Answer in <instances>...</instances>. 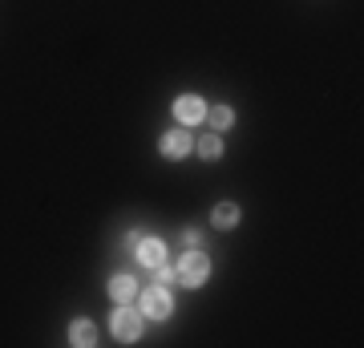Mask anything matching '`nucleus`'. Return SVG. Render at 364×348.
Wrapping results in <instances>:
<instances>
[{
  "label": "nucleus",
  "mask_w": 364,
  "mask_h": 348,
  "mask_svg": "<svg viewBox=\"0 0 364 348\" xmlns=\"http://www.w3.org/2000/svg\"><path fill=\"white\" fill-rule=\"evenodd\" d=\"M142 324H146L142 308H134V304H117L114 316H109V332H114L117 344H130V340L142 336Z\"/></svg>",
  "instance_id": "f257e3e1"
},
{
  "label": "nucleus",
  "mask_w": 364,
  "mask_h": 348,
  "mask_svg": "<svg viewBox=\"0 0 364 348\" xmlns=\"http://www.w3.org/2000/svg\"><path fill=\"white\" fill-rule=\"evenodd\" d=\"M174 271H178V284L186 288H203L207 284V275H210V259L198 251V247H186V255L174 263Z\"/></svg>",
  "instance_id": "f03ea898"
},
{
  "label": "nucleus",
  "mask_w": 364,
  "mask_h": 348,
  "mask_svg": "<svg viewBox=\"0 0 364 348\" xmlns=\"http://www.w3.org/2000/svg\"><path fill=\"white\" fill-rule=\"evenodd\" d=\"M138 308H142L146 320H166L170 312H174V300H170L166 284H154V288H146V292H138Z\"/></svg>",
  "instance_id": "7ed1b4c3"
},
{
  "label": "nucleus",
  "mask_w": 364,
  "mask_h": 348,
  "mask_svg": "<svg viewBox=\"0 0 364 348\" xmlns=\"http://www.w3.org/2000/svg\"><path fill=\"white\" fill-rule=\"evenodd\" d=\"M174 117L182 126H198V122H207V102L195 93H182V97H174Z\"/></svg>",
  "instance_id": "20e7f679"
},
{
  "label": "nucleus",
  "mask_w": 364,
  "mask_h": 348,
  "mask_svg": "<svg viewBox=\"0 0 364 348\" xmlns=\"http://www.w3.org/2000/svg\"><path fill=\"white\" fill-rule=\"evenodd\" d=\"M158 150H162V158H186L195 150V138H191V130H166Z\"/></svg>",
  "instance_id": "39448f33"
},
{
  "label": "nucleus",
  "mask_w": 364,
  "mask_h": 348,
  "mask_svg": "<svg viewBox=\"0 0 364 348\" xmlns=\"http://www.w3.org/2000/svg\"><path fill=\"white\" fill-rule=\"evenodd\" d=\"M134 255H138V263H142V268H158V263L166 259V243H162V239H154V235H146V239H138Z\"/></svg>",
  "instance_id": "423d86ee"
},
{
  "label": "nucleus",
  "mask_w": 364,
  "mask_h": 348,
  "mask_svg": "<svg viewBox=\"0 0 364 348\" xmlns=\"http://www.w3.org/2000/svg\"><path fill=\"white\" fill-rule=\"evenodd\" d=\"M138 292H142V288H138L134 275H114V280H109V300H114V304H134Z\"/></svg>",
  "instance_id": "0eeeda50"
},
{
  "label": "nucleus",
  "mask_w": 364,
  "mask_h": 348,
  "mask_svg": "<svg viewBox=\"0 0 364 348\" xmlns=\"http://www.w3.org/2000/svg\"><path fill=\"white\" fill-rule=\"evenodd\" d=\"M69 344H77V348H90V344H97V328H93V320H73L69 324Z\"/></svg>",
  "instance_id": "6e6552de"
},
{
  "label": "nucleus",
  "mask_w": 364,
  "mask_h": 348,
  "mask_svg": "<svg viewBox=\"0 0 364 348\" xmlns=\"http://www.w3.org/2000/svg\"><path fill=\"white\" fill-rule=\"evenodd\" d=\"M207 126L215 130V134L231 130L235 126V110H231V105H207Z\"/></svg>",
  "instance_id": "1a4fd4ad"
},
{
  "label": "nucleus",
  "mask_w": 364,
  "mask_h": 348,
  "mask_svg": "<svg viewBox=\"0 0 364 348\" xmlns=\"http://www.w3.org/2000/svg\"><path fill=\"white\" fill-rule=\"evenodd\" d=\"M210 223H215L219 231H231V227H239V206H235V203H219L215 211H210Z\"/></svg>",
  "instance_id": "9d476101"
},
{
  "label": "nucleus",
  "mask_w": 364,
  "mask_h": 348,
  "mask_svg": "<svg viewBox=\"0 0 364 348\" xmlns=\"http://www.w3.org/2000/svg\"><path fill=\"white\" fill-rule=\"evenodd\" d=\"M195 150H198V158H207V162H215V158H223V138L210 130V134H203L195 142Z\"/></svg>",
  "instance_id": "9b49d317"
},
{
  "label": "nucleus",
  "mask_w": 364,
  "mask_h": 348,
  "mask_svg": "<svg viewBox=\"0 0 364 348\" xmlns=\"http://www.w3.org/2000/svg\"><path fill=\"white\" fill-rule=\"evenodd\" d=\"M150 271H154V280H158V284H170V280H178V271H174V263H166V259H162L158 268H150Z\"/></svg>",
  "instance_id": "f8f14e48"
},
{
  "label": "nucleus",
  "mask_w": 364,
  "mask_h": 348,
  "mask_svg": "<svg viewBox=\"0 0 364 348\" xmlns=\"http://www.w3.org/2000/svg\"><path fill=\"white\" fill-rule=\"evenodd\" d=\"M198 239H203V235H198L195 227H186V231H182V243H186V247H198Z\"/></svg>",
  "instance_id": "ddd939ff"
}]
</instances>
